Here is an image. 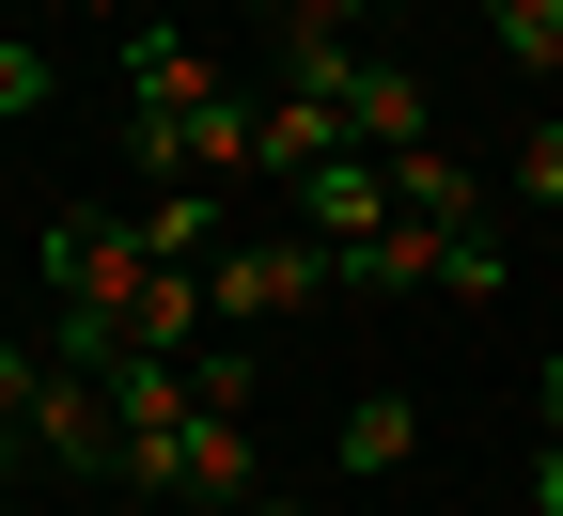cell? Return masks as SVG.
<instances>
[{
	"label": "cell",
	"mask_w": 563,
	"mask_h": 516,
	"mask_svg": "<svg viewBox=\"0 0 563 516\" xmlns=\"http://www.w3.org/2000/svg\"><path fill=\"white\" fill-rule=\"evenodd\" d=\"M141 251H157V266H220V188H157Z\"/></svg>",
	"instance_id": "9"
},
{
	"label": "cell",
	"mask_w": 563,
	"mask_h": 516,
	"mask_svg": "<svg viewBox=\"0 0 563 516\" xmlns=\"http://www.w3.org/2000/svg\"><path fill=\"white\" fill-rule=\"evenodd\" d=\"M125 157H141V173H173V188L251 173V110L203 79V47H188V32H157V17L125 32Z\"/></svg>",
	"instance_id": "1"
},
{
	"label": "cell",
	"mask_w": 563,
	"mask_h": 516,
	"mask_svg": "<svg viewBox=\"0 0 563 516\" xmlns=\"http://www.w3.org/2000/svg\"><path fill=\"white\" fill-rule=\"evenodd\" d=\"M47 95H63V63H47V47H32V32H0V125H32V110H47Z\"/></svg>",
	"instance_id": "10"
},
{
	"label": "cell",
	"mask_w": 563,
	"mask_h": 516,
	"mask_svg": "<svg viewBox=\"0 0 563 516\" xmlns=\"http://www.w3.org/2000/svg\"><path fill=\"white\" fill-rule=\"evenodd\" d=\"M79 17H110V0H79Z\"/></svg>",
	"instance_id": "17"
},
{
	"label": "cell",
	"mask_w": 563,
	"mask_h": 516,
	"mask_svg": "<svg viewBox=\"0 0 563 516\" xmlns=\"http://www.w3.org/2000/svg\"><path fill=\"white\" fill-rule=\"evenodd\" d=\"M344 17H361V0H282V32H344Z\"/></svg>",
	"instance_id": "13"
},
{
	"label": "cell",
	"mask_w": 563,
	"mask_h": 516,
	"mask_svg": "<svg viewBox=\"0 0 563 516\" xmlns=\"http://www.w3.org/2000/svg\"><path fill=\"white\" fill-rule=\"evenodd\" d=\"M532 407H548V438H563V360H548V376H532Z\"/></svg>",
	"instance_id": "15"
},
{
	"label": "cell",
	"mask_w": 563,
	"mask_h": 516,
	"mask_svg": "<svg viewBox=\"0 0 563 516\" xmlns=\"http://www.w3.org/2000/svg\"><path fill=\"white\" fill-rule=\"evenodd\" d=\"M173 501H266V470H251V407H203V422L173 438Z\"/></svg>",
	"instance_id": "4"
},
{
	"label": "cell",
	"mask_w": 563,
	"mask_h": 516,
	"mask_svg": "<svg viewBox=\"0 0 563 516\" xmlns=\"http://www.w3.org/2000/svg\"><path fill=\"white\" fill-rule=\"evenodd\" d=\"M422 125L439 110H422L407 63H361V79H344V141H361V157H422Z\"/></svg>",
	"instance_id": "5"
},
{
	"label": "cell",
	"mask_w": 563,
	"mask_h": 516,
	"mask_svg": "<svg viewBox=\"0 0 563 516\" xmlns=\"http://www.w3.org/2000/svg\"><path fill=\"white\" fill-rule=\"evenodd\" d=\"M501 63H532V79H563V0H501Z\"/></svg>",
	"instance_id": "11"
},
{
	"label": "cell",
	"mask_w": 563,
	"mask_h": 516,
	"mask_svg": "<svg viewBox=\"0 0 563 516\" xmlns=\"http://www.w3.org/2000/svg\"><path fill=\"white\" fill-rule=\"evenodd\" d=\"M329 157H344V110H313V95H266V110H251V173L298 188V173H329Z\"/></svg>",
	"instance_id": "6"
},
{
	"label": "cell",
	"mask_w": 563,
	"mask_h": 516,
	"mask_svg": "<svg viewBox=\"0 0 563 516\" xmlns=\"http://www.w3.org/2000/svg\"><path fill=\"white\" fill-rule=\"evenodd\" d=\"M532 516H563V438H548V454H532Z\"/></svg>",
	"instance_id": "14"
},
{
	"label": "cell",
	"mask_w": 563,
	"mask_h": 516,
	"mask_svg": "<svg viewBox=\"0 0 563 516\" xmlns=\"http://www.w3.org/2000/svg\"><path fill=\"white\" fill-rule=\"evenodd\" d=\"M235 516H298V501H235Z\"/></svg>",
	"instance_id": "16"
},
{
	"label": "cell",
	"mask_w": 563,
	"mask_h": 516,
	"mask_svg": "<svg viewBox=\"0 0 563 516\" xmlns=\"http://www.w3.org/2000/svg\"><path fill=\"white\" fill-rule=\"evenodd\" d=\"M298 235H329V251H361V235H391V173L344 141L329 173H298Z\"/></svg>",
	"instance_id": "3"
},
{
	"label": "cell",
	"mask_w": 563,
	"mask_h": 516,
	"mask_svg": "<svg viewBox=\"0 0 563 516\" xmlns=\"http://www.w3.org/2000/svg\"><path fill=\"white\" fill-rule=\"evenodd\" d=\"M517 188H532V204H563V110H532V125H517Z\"/></svg>",
	"instance_id": "12"
},
{
	"label": "cell",
	"mask_w": 563,
	"mask_h": 516,
	"mask_svg": "<svg viewBox=\"0 0 563 516\" xmlns=\"http://www.w3.org/2000/svg\"><path fill=\"white\" fill-rule=\"evenodd\" d=\"M203 298H220V329H282V314L344 298V251L329 235H235L220 266H203Z\"/></svg>",
	"instance_id": "2"
},
{
	"label": "cell",
	"mask_w": 563,
	"mask_h": 516,
	"mask_svg": "<svg viewBox=\"0 0 563 516\" xmlns=\"http://www.w3.org/2000/svg\"><path fill=\"white\" fill-rule=\"evenodd\" d=\"M391 173V219H439V235H485V219H470V173L439 157V141H422V157H376Z\"/></svg>",
	"instance_id": "7"
},
{
	"label": "cell",
	"mask_w": 563,
	"mask_h": 516,
	"mask_svg": "<svg viewBox=\"0 0 563 516\" xmlns=\"http://www.w3.org/2000/svg\"><path fill=\"white\" fill-rule=\"evenodd\" d=\"M407 454H422V407H407V392H361V407H344V470H376V485H391Z\"/></svg>",
	"instance_id": "8"
}]
</instances>
